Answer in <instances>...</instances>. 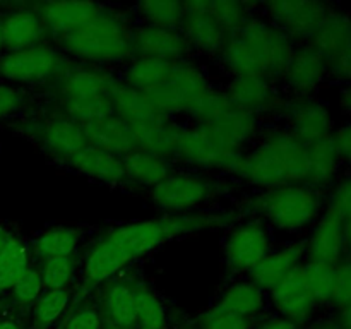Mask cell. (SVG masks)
Listing matches in <instances>:
<instances>
[{
	"mask_svg": "<svg viewBox=\"0 0 351 329\" xmlns=\"http://www.w3.org/2000/svg\"><path fill=\"white\" fill-rule=\"evenodd\" d=\"M34 136L38 137L47 153L64 161L71 160L88 144L82 125L67 119L62 113L41 120L36 125Z\"/></svg>",
	"mask_w": 351,
	"mask_h": 329,
	"instance_id": "19",
	"label": "cell"
},
{
	"mask_svg": "<svg viewBox=\"0 0 351 329\" xmlns=\"http://www.w3.org/2000/svg\"><path fill=\"white\" fill-rule=\"evenodd\" d=\"M208 77L195 64L177 60L168 77L158 88L144 93L163 117L187 115L204 93L209 91Z\"/></svg>",
	"mask_w": 351,
	"mask_h": 329,
	"instance_id": "7",
	"label": "cell"
},
{
	"mask_svg": "<svg viewBox=\"0 0 351 329\" xmlns=\"http://www.w3.org/2000/svg\"><path fill=\"white\" fill-rule=\"evenodd\" d=\"M280 110L288 123V132L293 134L305 146L332 136L335 119L331 110L315 96H291L281 103Z\"/></svg>",
	"mask_w": 351,
	"mask_h": 329,
	"instance_id": "12",
	"label": "cell"
},
{
	"mask_svg": "<svg viewBox=\"0 0 351 329\" xmlns=\"http://www.w3.org/2000/svg\"><path fill=\"white\" fill-rule=\"evenodd\" d=\"M345 239H346V250H348V256H351V219L345 221Z\"/></svg>",
	"mask_w": 351,
	"mask_h": 329,
	"instance_id": "56",
	"label": "cell"
},
{
	"mask_svg": "<svg viewBox=\"0 0 351 329\" xmlns=\"http://www.w3.org/2000/svg\"><path fill=\"white\" fill-rule=\"evenodd\" d=\"M208 12L218 21L228 36L239 33L250 19L249 5L239 0H204Z\"/></svg>",
	"mask_w": 351,
	"mask_h": 329,
	"instance_id": "40",
	"label": "cell"
},
{
	"mask_svg": "<svg viewBox=\"0 0 351 329\" xmlns=\"http://www.w3.org/2000/svg\"><path fill=\"white\" fill-rule=\"evenodd\" d=\"M110 99H112L113 113L125 123H129L130 127L167 120V117L158 112L156 106L143 91L125 84V82H117Z\"/></svg>",
	"mask_w": 351,
	"mask_h": 329,
	"instance_id": "26",
	"label": "cell"
},
{
	"mask_svg": "<svg viewBox=\"0 0 351 329\" xmlns=\"http://www.w3.org/2000/svg\"><path fill=\"white\" fill-rule=\"evenodd\" d=\"M108 329H123V328H119V326H113V324H108Z\"/></svg>",
	"mask_w": 351,
	"mask_h": 329,
	"instance_id": "59",
	"label": "cell"
},
{
	"mask_svg": "<svg viewBox=\"0 0 351 329\" xmlns=\"http://www.w3.org/2000/svg\"><path fill=\"white\" fill-rule=\"evenodd\" d=\"M81 243V233L72 226H53L47 228L33 240L31 249L34 256L45 259H55V257H74Z\"/></svg>",
	"mask_w": 351,
	"mask_h": 329,
	"instance_id": "34",
	"label": "cell"
},
{
	"mask_svg": "<svg viewBox=\"0 0 351 329\" xmlns=\"http://www.w3.org/2000/svg\"><path fill=\"white\" fill-rule=\"evenodd\" d=\"M201 329H250V321L215 305L199 319Z\"/></svg>",
	"mask_w": 351,
	"mask_h": 329,
	"instance_id": "46",
	"label": "cell"
},
{
	"mask_svg": "<svg viewBox=\"0 0 351 329\" xmlns=\"http://www.w3.org/2000/svg\"><path fill=\"white\" fill-rule=\"evenodd\" d=\"M305 259L336 266L348 256L345 239V221L324 209L305 240Z\"/></svg>",
	"mask_w": 351,
	"mask_h": 329,
	"instance_id": "14",
	"label": "cell"
},
{
	"mask_svg": "<svg viewBox=\"0 0 351 329\" xmlns=\"http://www.w3.org/2000/svg\"><path fill=\"white\" fill-rule=\"evenodd\" d=\"M271 250L273 239L269 228L259 219H249L233 226L223 243L225 263L233 273L250 274Z\"/></svg>",
	"mask_w": 351,
	"mask_h": 329,
	"instance_id": "10",
	"label": "cell"
},
{
	"mask_svg": "<svg viewBox=\"0 0 351 329\" xmlns=\"http://www.w3.org/2000/svg\"><path fill=\"white\" fill-rule=\"evenodd\" d=\"M101 315L95 307H81L65 322V329H101Z\"/></svg>",
	"mask_w": 351,
	"mask_h": 329,
	"instance_id": "49",
	"label": "cell"
},
{
	"mask_svg": "<svg viewBox=\"0 0 351 329\" xmlns=\"http://www.w3.org/2000/svg\"><path fill=\"white\" fill-rule=\"evenodd\" d=\"M295 41L263 17L250 16L221 50L223 65L233 75L283 77L295 53Z\"/></svg>",
	"mask_w": 351,
	"mask_h": 329,
	"instance_id": "2",
	"label": "cell"
},
{
	"mask_svg": "<svg viewBox=\"0 0 351 329\" xmlns=\"http://www.w3.org/2000/svg\"><path fill=\"white\" fill-rule=\"evenodd\" d=\"M257 329H298V324H295L293 321H290L287 317H274L267 319Z\"/></svg>",
	"mask_w": 351,
	"mask_h": 329,
	"instance_id": "52",
	"label": "cell"
},
{
	"mask_svg": "<svg viewBox=\"0 0 351 329\" xmlns=\"http://www.w3.org/2000/svg\"><path fill=\"white\" fill-rule=\"evenodd\" d=\"M173 64L175 62L161 60V58L134 57L127 65L123 82L143 93H149L168 77Z\"/></svg>",
	"mask_w": 351,
	"mask_h": 329,
	"instance_id": "35",
	"label": "cell"
},
{
	"mask_svg": "<svg viewBox=\"0 0 351 329\" xmlns=\"http://www.w3.org/2000/svg\"><path fill=\"white\" fill-rule=\"evenodd\" d=\"M332 141H335L343 164H346L351 171V120L332 130Z\"/></svg>",
	"mask_w": 351,
	"mask_h": 329,
	"instance_id": "50",
	"label": "cell"
},
{
	"mask_svg": "<svg viewBox=\"0 0 351 329\" xmlns=\"http://www.w3.org/2000/svg\"><path fill=\"white\" fill-rule=\"evenodd\" d=\"M29 267L27 247L16 236H9L0 249V290H12Z\"/></svg>",
	"mask_w": 351,
	"mask_h": 329,
	"instance_id": "36",
	"label": "cell"
},
{
	"mask_svg": "<svg viewBox=\"0 0 351 329\" xmlns=\"http://www.w3.org/2000/svg\"><path fill=\"white\" fill-rule=\"evenodd\" d=\"M339 108L351 119V82L343 86L341 93H339Z\"/></svg>",
	"mask_w": 351,
	"mask_h": 329,
	"instance_id": "53",
	"label": "cell"
},
{
	"mask_svg": "<svg viewBox=\"0 0 351 329\" xmlns=\"http://www.w3.org/2000/svg\"><path fill=\"white\" fill-rule=\"evenodd\" d=\"M216 305L250 321V317L259 314L266 305V291L261 290L254 281L240 280L226 287Z\"/></svg>",
	"mask_w": 351,
	"mask_h": 329,
	"instance_id": "32",
	"label": "cell"
},
{
	"mask_svg": "<svg viewBox=\"0 0 351 329\" xmlns=\"http://www.w3.org/2000/svg\"><path fill=\"white\" fill-rule=\"evenodd\" d=\"M125 180L141 187H156L171 173V163L167 158L134 149L122 158Z\"/></svg>",
	"mask_w": 351,
	"mask_h": 329,
	"instance_id": "31",
	"label": "cell"
},
{
	"mask_svg": "<svg viewBox=\"0 0 351 329\" xmlns=\"http://www.w3.org/2000/svg\"><path fill=\"white\" fill-rule=\"evenodd\" d=\"M64 71L65 62L60 51L45 43L0 57V77L17 84H43L58 79Z\"/></svg>",
	"mask_w": 351,
	"mask_h": 329,
	"instance_id": "8",
	"label": "cell"
},
{
	"mask_svg": "<svg viewBox=\"0 0 351 329\" xmlns=\"http://www.w3.org/2000/svg\"><path fill=\"white\" fill-rule=\"evenodd\" d=\"M336 322H338L343 329H351V302L343 305L341 308H338Z\"/></svg>",
	"mask_w": 351,
	"mask_h": 329,
	"instance_id": "54",
	"label": "cell"
},
{
	"mask_svg": "<svg viewBox=\"0 0 351 329\" xmlns=\"http://www.w3.org/2000/svg\"><path fill=\"white\" fill-rule=\"evenodd\" d=\"M269 295L281 317L290 319L298 326L307 322L319 307L305 281L304 264L291 271L276 288L269 291Z\"/></svg>",
	"mask_w": 351,
	"mask_h": 329,
	"instance_id": "18",
	"label": "cell"
},
{
	"mask_svg": "<svg viewBox=\"0 0 351 329\" xmlns=\"http://www.w3.org/2000/svg\"><path fill=\"white\" fill-rule=\"evenodd\" d=\"M180 33L187 40L189 47L208 55L221 53L230 38L218 21L208 12L204 0L185 2V17Z\"/></svg>",
	"mask_w": 351,
	"mask_h": 329,
	"instance_id": "16",
	"label": "cell"
},
{
	"mask_svg": "<svg viewBox=\"0 0 351 329\" xmlns=\"http://www.w3.org/2000/svg\"><path fill=\"white\" fill-rule=\"evenodd\" d=\"M329 77L341 82L343 86L351 82V47L329 62Z\"/></svg>",
	"mask_w": 351,
	"mask_h": 329,
	"instance_id": "51",
	"label": "cell"
},
{
	"mask_svg": "<svg viewBox=\"0 0 351 329\" xmlns=\"http://www.w3.org/2000/svg\"><path fill=\"white\" fill-rule=\"evenodd\" d=\"M348 302H351V256H346L335 266V291L331 305L338 310Z\"/></svg>",
	"mask_w": 351,
	"mask_h": 329,
	"instance_id": "47",
	"label": "cell"
},
{
	"mask_svg": "<svg viewBox=\"0 0 351 329\" xmlns=\"http://www.w3.org/2000/svg\"><path fill=\"white\" fill-rule=\"evenodd\" d=\"M0 329H21V326L14 321H0Z\"/></svg>",
	"mask_w": 351,
	"mask_h": 329,
	"instance_id": "57",
	"label": "cell"
},
{
	"mask_svg": "<svg viewBox=\"0 0 351 329\" xmlns=\"http://www.w3.org/2000/svg\"><path fill=\"white\" fill-rule=\"evenodd\" d=\"M43 290L45 287L43 281H41L40 269L29 267L12 287V295L17 304L27 307V305L36 304V300L41 297Z\"/></svg>",
	"mask_w": 351,
	"mask_h": 329,
	"instance_id": "45",
	"label": "cell"
},
{
	"mask_svg": "<svg viewBox=\"0 0 351 329\" xmlns=\"http://www.w3.org/2000/svg\"><path fill=\"white\" fill-rule=\"evenodd\" d=\"M332 7L314 0H274L266 3L267 21L293 41L308 43Z\"/></svg>",
	"mask_w": 351,
	"mask_h": 329,
	"instance_id": "11",
	"label": "cell"
},
{
	"mask_svg": "<svg viewBox=\"0 0 351 329\" xmlns=\"http://www.w3.org/2000/svg\"><path fill=\"white\" fill-rule=\"evenodd\" d=\"M2 47H3V45H2V36H0V50H2Z\"/></svg>",
	"mask_w": 351,
	"mask_h": 329,
	"instance_id": "60",
	"label": "cell"
},
{
	"mask_svg": "<svg viewBox=\"0 0 351 329\" xmlns=\"http://www.w3.org/2000/svg\"><path fill=\"white\" fill-rule=\"evenodd\" d=\"M26 96L21 89L10 84H0V119L14 115L23 108Z\"/></svg>",
	"mask_w": 351,
	"mask_h": 329,
	"instance_id": "48",
	"label": "cell"
},
{
	"mask_svg": "<svg viewBox=\"0 0 351 329\" xmlns=\"http://www.w3.org/2000/svg\"><path fill=\"white\" fill-rule=\"evenodd\" d=\"M307 287L317 305H331L335 291V266L324 263H304Z\"/></svg>",
	"mask_w": 351,
	"mask_h": 329,
	"instance_id": "41",
	"label": "cell"
},
{
	"mask_svg": "<svg viewBox=\"0 0 351 329\" xmlns=\"http://www.w3.org/2000/svg\"><path fill=\"white\" fill-rule=\"evenodd\" d=\"M130 129H132L134 147L137 151L156 154V156L167 158V160L175 158L180 127L171 123L168 119L161 120V122L130 127Z\"/></svg>",
	"mask_w": 351,
	"mask_h": 329,
	"instance_id": "30",
	"label": "cell"
},
{
	"mask_svg": "<svg viewBox=\"0 0 351 329\" xmlns=\"http://www.w3.org/2000/svg\"><path fill=\"white\" fill-rule=\"evenodd\" d=\"M45 290H67L75 276L74 257H55L45 259L40 267Z\"/></svg>",
	"mask_w": 351,
	"mask_h": 329,
	"instance_id": "43",
	"label": "cell"
},
{
	"mask_svg": "<svg viewBox=\"0 0 351 329\" xmlns=\"http://www.w3.org/2000/svg\"><path fill=\"white\" fill-rule=\"evenodd\" d=\"M308 43L329 64L332 58L351 47V12L332 7Z\"/></svg>",
	"mask_w": 351,
	"mask_h": 329,
	"instance_id": "29",
	"label": "cell"
},
{
	"mask_svg": "<svg viewBox=\"0 0 351 329\" xmlns=\"http://www.w3.org/2000/svg\"><path fill=\"white\" fill-rule=\"evenodd\" d=\"M305 260V243L291 242L278 250H271L256 269L250 273V281L257 284L261 290L269 293L276 288L291 271L300 267Z\"/></svg>",
	"mask_w": 351,
	"mask_h": 329,
	"instance_id": "23",
	"label": "cell"
},
{
	"mask_svg": "<svg viewBox=\"0 0 351 329\" xmlns=\"http://www.w3.org/2000/svg\"><path fill=\"white\" fill-rule=\"evenodd\" d=\"M2 45L9 51L26 50V48L43 45L47 29L34 9H21L9 14L0 23Z\"/></svg>",
	"mask_w": 351,
	"mask_h": 329,
	"instance_id": "25",
	"label": "cell"
},
{
	"mask_svg": "<svg viewBox=\"0 0 351 329\" xmlns=\"http://www.w3.org/2000/svg\"><path fill=\"white\" fill-rule=\"evenodd\" d=\"M9 233H5V232H3V230L2 228H0V249H2V247H3V243H5L7 242V239H9Z\"/></svg>",
	"mask_w": 351,
	"mask_h": 329,
	"instance_id": "58",
	"label": "cell"
},
{
	"mask_svg": "<svg viewBox=\"0 0 351 329\" xmlns=\"http://www.w3.org/2000/svg\"><path fill=\"white\" fill-rule=\"evenodd\" d=\"M103 312L110 324L130 329L137 324L134 288L125 281H112L103 291Z\"/></svg>",
	"mask_w": 351,
	"mask_h": 329,
	"instance_id": "33",
	"label": "cell"
},
{
	"mask_svg": "<svg viewBox=\"0 0 351 329\" xmlns=\"http://www.w3.org/2000/svg\"><path fill=\"white\" fill-rule=\"evenodd\" d=\"M312 329H343V328L336 321H328V322H319V324H315Z\"/></svg>",
	"mask_w": 351,
	"mask_h": 329,
	"instance_id": "55",
	"label": "cell"
},
{
	"mask_svg": "<svg viewBox=\"0 0 351 329\" xmlns=\"http://www.w3.org/2000/svg\"><path fill=\"white\" fill-rule=\"evenodd\" d=\"M60 108L62 115L74 120L75 123L82 127L113 115V106L110 96L86 99H60Z\"/></svg>",
	"mask_w": 351,
	"mask_h": 329,
	"instance_id": "38",
	"label": "cell"
},
{
	"mask_svg": "<svg viewBox=\"0 0 351 329\" xmlns=\"http://www.w3.org/2000/svg\"><path fill=\"white\" fill-rule=\"evenodd\" d=\"M326 209L335 212L343 221L351 219V171L339 175L338 180L331 185L326 197Z\"/></svg>",
	"mask_w": 351,
	"mask_h": 329,
	"instance_id": "44",
	"label": "cell"
},
{
	"mask_svg": "<svg viewBox=\"0 0 351 329\" xmlns=\"http://www.w3.org/2000/svg\"><path fill=\"white\" fill-rule=\"evenodd\" d=\"M240 154L242 153L226 149L206 127L197 123L192 127H180L175 158L192 167L232 171Z\"/></svg>",
	"mask_w": 351,
	"mask_h": 329,
	"instance_id": "13",
	"label": "cell"
},
{
	"mask_svg": "<svg viewBox=\"0 0 351 329\" xmlns=\"http://www.w3.org/2000/svg\"><path fill=\"white\" fill-rule=\"evenodd\" d=\"M132 31L115 12L103 7L91 21L58 40L62 50L95 65L123 64L134 58Z\"/></svg>",
	"mask_w": 351,
	"mask_h": 329,
	"instance_id": "4",
	"label": "cell"
},
{
	"mask_svg": "<svg viewBox=\"0 0 351 329\" xmlns=\"http://www.w3.org/2000/svg\"><path fill=\"white\" fill-rule=\"evenodd\" d=\"M307 182L305 184L317 191L331 188L338 180L343 161L335 146L332 136L319 139L307 146Z\"/></svg>",
	"mask_w": 351,
	"mask_h": 329,
	"instance_id": "27",
	"label": "cell"
},
{
	"mask_svg": "<svg viewBox=\"0 0 351 329\" xmlns=\"http://www.w3.org/2000/svg\"><path fill=\"white\" fill-rule=\"evenodd\" d=\"M141 19L144 24L165 29L180 31L185 17V2L177 0H146L137 5Z\"/></svg>",
	"mask_w": 351,
	"mask_h": 329,
	"instance_id": "37",
	"label": "cell"
},
{
	"mask_svg": "<svg viewBox=\"0 0 351 329\" xmlns=\"http://www.w3.org/2000/svg\"><path fill=\"white\" fill-rule=\"evenodd\" d=\"M329 77V64L311 43H302L283 74L285 86L293 96H314Z\"/></svg>",
	"mask_w": 351,
	"mask_h": 329,
	"instance_id": "15",
	"label": "cell"
},
{
	"mask_svg": "<svg viewBox=\"0 0 351 329\" xmlns=\"http://www.w3.org/2000/svg\"><path fill=\"white\" fill-rule=\"evenodd\" d=\"M101 9L103 5L99 3L75 2V0L43 2L34 7L47 33L53 34L57 40L91 21Z\"/></svg>",
	"mask_w": 351,
	"mask_h": 329,
	"instance_id": "21",
	"label": "cell"
},
{
	"mask_svg": "<svg viewBox=\"0 0 351 329\" xmlns=\"http://www.w3.org/2000/svg\"><path fill=\"white\" fill-rule=\"evenodd\" d=\"M134 288V308L136 321L143 329H165L167 328V310L165 305L149 288Z\"/></svg>",
	"mask_w": 351,
	"mask_h": 329,
	"instance_id": "39",
	"label": "cell"
},
{
	"mask_svg": "<svg viewBox=\"0 0 351 329\" xmlns=\"http://www.w3.org/2000/svg\"><path fill=\"white\" fill-rule=\"evenodd\" d=\"M71 302L67 290H45L33 307V319L41 328L55 324L64 315Z\"/></svg>",
	"mask_w": 351,
	"mask_h": 329,
	"instance_id": "42",
	"label": "cell"
},
{
	"mask_svg": "<svg viewBox=\"0 0 351 329\" xmlns=\"http://www.w3.org/2000/svg\"><path fill=\"white\" fill-rule=\"evenodd\" d=\"M249 206L267 225L293 235L314 226L324 212L326 199L311 185L293 184L263 191L250 199Z\"/></svg>",
	"mask_w": 351,
	"mask_h": 329,
	"instance_id": "5",
	"label": "cell"
},
{
	"mask_svg": "<svg viewBox=\"0 0 351 329\" xmlns=\"http://www.w3.org/2000/svg\"><path fill=\"white\" fill-rule=\"evenodd\" d=\"M117 79L95 67H74L58 77V99H86L110 96Z\"/></svg>",
	"mask_w": 351,
	"mask_h": 329,
	"instance_id": "22",
	"label": "cell"
},
{
	"mask_svg": "<svg viewBox=\"0 0 351 329\" xmlns=\"http://www.w3.org/2000/svg\"><path fill=\"white\" fill-rule=\"evenodd\" d=\"M134 57L161 58V60H185L189 55L187 40L178 29H165L143 24L132 31Z\"/></svg>",
	"mask_w": 351,
	"mask_h": 329,
	"instance_id": "20",
	"label": "cell"
},
{
	"mask_svg": "<svg viewBox=\"0 0 351 329\" xmlns=\"http://www.w3.org/2000/svg\"><path fill=\"white\" fill-rule=\"evenodd\" d=\"M215 194V185L199 175L171 171L163 182L151 188V201L165 215H187L199 211Z\"/></svg>",
	"mask_w": 351,
	"mask_h": 329,
	"instance_id": "9",
	"label": "cell"
},
{
	"mask_svg": "<svg viewBox=\"0 0 351 329\" xmlns=\"http://www.w3.org/2000/svg\"><path fill=\"white\" fill-rule=\"evenodd\" d=\"M82 129H84L86 141H88L89 146H95L98 149L106 151V153L123 158L136 149L132 129H130L129 123L119 119L115 113L106 117V119L98 120V122L88 123Z\"/></svg>",
	"mask_w": 351,
	"mask_h": 329,
	"instance_id": "28",
	"label": "cell"
},
{
	"mask_svg": "<svg viewBox=\"0 0 351 329\" xmlns=\"http://www.w3.org/2000/svg\"><path fill=\"white\" fill-rule=\"evenodd\" d=\"M197 125L206 127L226 149L243 153V147L256 139L259 119L233 105L225 91L209 89L187 113Z\"/></svg>",
	"mask_w": 351,
	"mask_h": 329,
	"instance_id": "6",
	"label": "cell"
},
{
	"mask_svg": "<svg viewBox=\"0 0 351 329\" xmlns=\"http://www.w3.org/2000/svg\"><path fill=\"white\" fill-rule=\"evenodd\" d=\"M232 215L194 211L187 215H163L141 219L110 230L88 252L82 276L89 287L106 283L134 260L180 236L228 225Z\"/></svg>",
	"mask_w": 351,
	"mask_h": 329,
	"instance_id": "1",
	"label": "cell"
},
{
	"mask_svg": "<svg viewBox=\"0 0 351 329\" xmlns=\"http://www.w3.org/2000/svg\"><path fill=\"white\" fill-rule=\"evenodd\" d=\"M225 95L230 101L243 112L259 119L264 113L280 110L281 99L274 89L273 81L264 75H233L226 86Z\"/></svg>",
	"mask_w": 351,
	"mask_h": 329,
	"instance_id": "17",
	"label": "cell"
},
{
	"mask_svg": "<svg viewBox=\"0 0 351 329\" xmlns=\"http://www.w3.org/2000/svg\"><path fill=\"white\" fill-rule=\"evenodd\" d=\"M307 146L287 129L267 134L254 149L242 153L230 173L263 191L307 182Z\"/></svg>",
	"mask_w": 351,
	"mask_h": 329,
	"instance_id": "3",
	"label": "cell"
},
{
	"mask_svg": "<svg viewBox=\"0 0 351 329\" xmlns=\"http://www.w3.org/2000/svg\"><path fill=\"white\" fill-rule=\"evenodd\" d=\"M67 163L72 170L95 182L108 185H120L125 182L122 158L98 149L95 146H89V144H86L79 153H75Z\"/></svg>",
	"mask_w": 351,
	"mask_h": 329,
	"instance_id": "24",
	"label": "cell"
}]
</instances>
